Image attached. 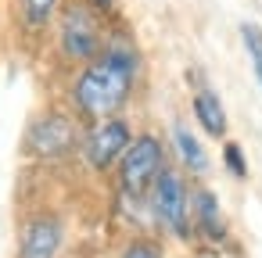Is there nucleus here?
Masks as SVG:
<instances>
[{
    "label": "nucleus",
    "mask_w": 262,
    "mask_h": 258,
    "mask_svg": "<svg viewBox=\"0 0 262 258\" xmlns=\"http://www.w3.org/2000/svg\"><path fill=\"white\" fill-rule=\"evenodd\" d=\"M137 79V54L129 43H112L104 54L90 58L76 79V104L90 119H112L126 104Z\"/></svg>",
    "instance_id": "obj_1"
},
{
    "label": "nucleus",
    "mask_w": 262,
    "mask_h": 258,
    "mask_svg": "<svg viewBox=\"0 0 262 258\" xmlns=\"http://www.w3.org/2000/svg\"><path fill=\"white\" fill-rule=\"evenodd\" d=\"M162 169H165V154H162V144L151 133L129 140L126 151L119 154V183L129 197H144Z\"/></svg>",
    "instance_id": "obj_2"
},
{
    "label": "nucleus",
    "mask_w": 262,
    "mask_h": 258,
    "mask_svg": "<svg viewBox=\"0 0 262 258\" xmlns=\"http://www.w3.org/2000/svg\"><path fill=\"white\" fill-rule=\"evenodd\" d=\"M151 204H155V219L176 233V237H187V186H183V176L172 172V169H162L151 183Z\"/></svg>",
    "instance_id": "obj_3"
},
{
    "label": "nucleus",
    "mask_w": 262,
    "mask_h": 258,
    "mask_svg": "<svg viewBox=\"0 0 262 258\" xmlns=\"http://www.w3.org/2000/svg\"><path fill=\"white\" fill-rule=\"evenodd\" d=\"M61 47L76 61H90L101 54V29L86 4H69L61 18Z\"/></svg>",
    "instance_id": "obj_4"
},
{
    "label": "nucleus",
    "mask_w": 262,
    "mask_h": 258,
    "mask_svg": "<svg viewBox=\"0 0 262 258\" xmlns=\"http://www.w3.org/2000/svg\"><path fill=\"white\" fill-rule=\"evenodd\" d=\"M72 144H76V126L69 115L51 111L29 126V151L36 158H61L72 151Z\"/></svg>",
    "instance_id": "obj_5"
},
{
    "label": "nucleus",
    "mask_w": 262,
    "mask_h": 258,
    "mask_svg": "<svg viewBox=\"0 0 262 258\" xmlns=\"http://www.w3.org/2000/svg\"><path fill=\"white\" fill-rule=\"evenodd\" d=\"M126 144H129V126L122 119H115V115L112 119H101L90 129V136H86V161L94 169H108L126 151Z\"/></svg>",
    "instance_id": "obj_6"
},
{
    "label": "nucleus",
    "mask_w": 262,
    "mask_h": 258,
    "mask_svg": "<svg viewBox=\"0 0 262 258\" xmlns=\"http://www.w3.org/2000/svg\"><path fill=\"white\" fill-rule=\"evenodd\" d=\"M58 251H61V222L54 215H36L26 226L18 258H58Z\"/></svg>",
    "instance_id": "obj_7"
},
{
    "label": "nucleus",
    "mask_w": 262,
    "mask_h": 258,
    "mask_svg": "<svg viewBox=\"0 0 262 258\" xmlns=\"http://www.w3.org/2000/svg\"><path fill=\"white\" fill-rule=\"evenodd\" d=\"M194 115H198V122L205 126L208 136H226V111H223V104L212 90H201L194 97Z\"/></svg>",
    "instance_id": "obj_8"
},
{
    "label": "nucleus",
    "mask_w": 262,
    "mask_h": 258,
    "mask_svg": "<svg viewBox=\"0 0 262 258\" xmlns=\"http://www.w3.org/2000/svg\"><path fill=\"white\" fill-rule=\"evenodd\" d=\"M172 140H176V151H180V158H183V165L190 169V172H205L208 169V154H205V147L198 144V136L190 133V129H183V126H176L172 129Z\"/></svg>",
    "instance_id": "obj_9"
},
{
    "label": "nucleus",
    "mask_w": 262,
    "mask_h": 258,
    "mask_svg": "<svg viewBox=\"0 0 262 258\" xmlns=\"http://www.w3.org/2000/svg\"><path fill=\"white\" fill-rule=\"evenodd\" d=\"M194 204H198V226H201V233H205V237H212V240H219V237L226 233L223 215H219V201H215L208 190H198Z\"/></svg>",
    "instance_id": "obj_10"
},
{
    "label": "nucleus",
    "mask_w": 262,
    "mask_h": 258,
    "mask_svg": "<svg viewBox=\"0 0 262 258\" xmlns=\"http://www.w3.org/2000/svg\"><path fill=\"white\" fill-rule=\"evenodd\" d=\"M241 40H244V51H248V58H251V68H255V76H258V83H262V29H258L255 22H244V26H241Z\"/></svg>",
    "instance_id": "obj_11"
},
{
    "label": "nucleus",
    "mask_w": 262,
    "mask_h": 258,
    "mask_svg": "<svg viewBox=\"0 0 262 258\" xmlns=\"http://www.w3.org/2000/svg\"><path fill=\"white\" fill-rule=\"evenodd\" d=\"M54 8H58V0H22V15H26V22L33 29L47 26V18L54 15Z\"/></svg>",
    "instance_id": "obj_12"
},
{
    "label": "nucleus",
    "mask_w": 262,
    "mask_h": 258,
    "mask_svg": "<svg viewBox=\"0 0 262 258\" xmlns=\"http://www.w3.org/2000/svg\"><path fill=\"white\" fill-rule=\"evenodd\" d=\"M223 158H226V169H230L233 176H248V165H244V154H241V147H237V144H226Z\"/></svg>",
    "instance_id": "obj_13"
},
{
    "label": "nucleus",
    "mask_w": 262,
    "mask_h": 258,
    "mask_svg": "<svg viewBox=\"0 0 262 258\" xmlns=\"http://www.w3.org/2000/svg\"><path fill=\"white\" fill-rule=\"evenodd\" d=\"M126 258H162V254H158L151 244H133V247L126 251Z\"/></svg>",
    "instance_id": "obj_14"
},
{
    "label": "nucleus",
    "mask_w": 262,
    "mask_h": 258,
    "mask_svg": "<svg viewBox=\"0 0 262 258\" xmlns=\"http://www.w3.org/2000/svg\"><path fill=\"white\" fill-rule=\"evenodd\" d=\"M94 4H97V8H112V0H94Z\"/></svg>",
    "instance_id": "obj_15"
},
{
    "label": "nucleus",
    "mask_w": 262,
    "mask_h": 258,
    "mask_svg": "<svg viewBox=\"0 0 262 258\" xmlns=\"http://www.w3.org/2000/svg\"><path fill=\"white\" fill-rule=\"evenodd\" d=\"M201 258H223V254H219V251H208V254H201Z\"/></svg>",
    "instance_id": "obj_16"
}]
</instances>
